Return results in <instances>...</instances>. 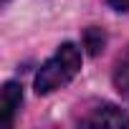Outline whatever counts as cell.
Wrapping results in <instances>:
<instances>
[{"mask_svg":"<svg viewBox=\"0 0 129 129\" xmlns=\"http://www.w3.org/2000/svg\"><path fill=\"white\" fill-rule=\"evenodd\" d=\"M81 71V48L76 43H61L56 48V53L43 63L36 74L33 89L38 96L53 94L58 89H63L69 81H74V76Z\"/></svg>","mask_w":129,"mask_h":129,"instance_id":"cell-1","label":"cell"},{"mask_svg":"<svg viewBox=\"0 0 129 129\" xmlns=\"http://www.w3.org/2000/svg\"><path fill=\"white\" fill-rule=\"evenodd\" d=\"M81 126H129V116L114 106V104H96L94 109H89L81 119H79Z\"/></svg>","mask_w":129,"mask_h":129,"instance_id":"cell-2","label":"cell"},{"mask_svg":"<svg viewBox=\"0 0 129 129\" xmlns=\"http://www.w3.org/2000/svg\"><path fill=\"white\" fill-rule=\"evenodd\" d=\"M23 104V86L18 81H5L0 89V126H10Z\"/></svg>","mask_w":129,"mask_h":129,"instance_id":"cell-3","label":"cell"},{"mask_svg":"<svg viewBox=\"0 0 129 129\" xmlns=\"http://www.w3.org/2000/svg\"><path fill=\"white\" fill-rule=\"evenodd\" d=\"M111 81H114V89L129 99V48L119 56V61L114 63V74H111Z\"/></svg>","mask_w":129,"mask_h":129,"instance_id":"cell-4","label":"cell"},{"mask_svg":"<svg viewBox=\"0 0 129 129\" xmlns=\"http://www.w3.org/2000/svg\"><path fill=\"white\" fill-rule=\"evenodd\" d=\"M81 46L86 48L89 56H99V53L106 48V33H104L101 28H96V25H89V28H84V33H81Z\"/></svg>","mask_w":129,"mask_h":129,"instance_id":"cell-5","label":"cell"},{"mask_svg":"<svg viewBox=\"0 0 129 129\" xmlns=\"http://www.w3.org/2000/svg\"><path fill=\"white\" fill-rule=\"evenodd\" d=\"M116 13H129V0H106Z\"/></svg>","mask_w":129,"mask_h":129,"instance_id":"cell-6","label":"cell"},{"mask_svg":"<svg viewBox=\"0 0 129 129\" xmlns=\"http://www.w3.org/2000/svg\"><path fill=\"white\" fill-rule=\"evenodd\" d=\"M0 3H3V5H8V3H10V0H0Z\"/></svg>","mask_w":129,"mask_h":129,"instance_id":"cell-7","label":"cell"}]
</instances>
